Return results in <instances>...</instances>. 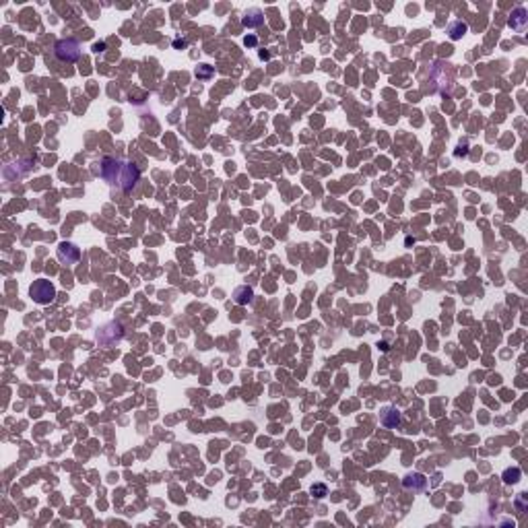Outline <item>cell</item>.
I'll return each instance as SVG.
<instances>
[{"instance_id":"277c9868","label":"cell","mask_w":528,"mask_h":528,"mask_svg":"<svg viewBox=\"0 0 528 528\" xmlns=\"http://www.w3.org/2000/svg\"><path fill=\"white\" fill-rule=\"evenodd\" d=\"M79 256H81V252H79V248L75 244H66V242L60 244V248H58V258L64 264H75L79 260Z\"/></svg>"},{"instance_id":"8992f818","label":"cell","mask_w":528,"mask_h":528,"mask_svg":"<svg viewBox=\"0 0 528 528\" xmlns=\"http://www.w3.org/2000/svg\"><path fill=\"white\" fill-rule=\"evenodd\" d=\"M264 23V17L258 9H250L246 15H244V19H242V25L244 27H258Z\"/></svg>"},{"instance_id":"3957f363","label":"cell","mask_w":528,"mask_h":528,"mask_svg":"<svg viewBox=\"0 0 528 528\" xmlns=\"http://www.w3.org/2000/svg\"><path fill=\"white\" fill-rule=\"evenodd\" d=\"M54 54H56V58L62 60V62H75V60L81 56V46H79L77 40L66 38V40L56 42V46H54Z\"/></svg>"},{"instance_id":"9c48e42d","label":"cell","mask_w":528,"mask_h":528,"mask_svg":"<svg viewBox=\"0 0 528 528\" xmlns=\"http://www.w3.org/2000/svg\"><path fill=\"white\" fill-rule=\"evenodd\" d=\"M450 31H452V40H458V38H460L462 33L466 31V25H464V23H454Z\"/></svg>"},{"instance_id":"30bf717a","label":"cell","mask_w":528,"mask_h":528,"mask_svg":"<svg viewBox=\"0 0 528 528\" xmlns=\"http://www.w3.org/2000/svg\"><path fill=\"white\" fill-rule=\"evenodd\" d=\"M312 493H316V497H324L326 495V487L324 485H314L312 487Z\"/></svg>"},{"instance_id":"5b68a950","label":"cell","mask_w":528,"mask_h":528,"mask_svg":"<svg viewBox=\"0 0 528 528\" xmlns=\"http://www.w3.org/2000/svg\"><path fill=\"white\" fill-rule=\"evenodd\" d=\"M380 421H382L384 427H398L402 419H400V413L396 411V408L386 406L382 411V415H380Z\"/></svg>"},{"instance_id":"8fae6325","label":"cell","mask_w":528,"mask_h":528,"mask_svg":"<svg viewBox=\"0 0 528 528\" xmlns=\"http://www.w3.org/2000/svg\"><path fill=\"white\" fill-rule=\"evenodd\" d=\"M93 50H95V52H104V50H106V44H104V42H101V44H95Z\"/></svg>"},{"instance_id":"52a82bcc","label":"cell","mask_w":528,"mask_h":528,"mask_svg":"<svg viewBox=\"0 0 528 528\" xmlns=\"http://www.w3.org/2000/svg\"><path fill=\"white\" fill-rule=\"evenodd\" d=\"M404 487L406 489H423L425 485H427V479H425L423 474H419V472H415V474H408V476H404Z\"/></svg>"},{"instance_id":"7a4b0ae2","label":"cell","mask_w":528,"mask_h":528,"mask_svg":"<svg viewBox=\"0 0 528 528\" xmlns=\"http://www.w3.org/2000/svg\"><path fill=\"white\" fill-rule=\"evenodd\" d=\"M29 295L33 297L36 303L48 305V303H52L54 297H56V287L50 281H46V279H38V281H33V285L29 287Z\"/></svg>"},{"instance_id":"6da1fadb","label":"cell","mask_w":528,"mask_h":528,"mask_svg":"<svg viewBox=\"0 0 528 528\" xmlns=\"http://www.w3.org/2000/svg\"><path fill=\"white\" fill-rule=\"evenodd\" d=\"M99 176L104 178L110 186H116L122 192H132L136 184L141 180V169L130 161L104 157L99 163Z\"/></svg>"},{"instance_id":"ba28073f","label":"cell","mask_w":528,"mask_h":528,"mask_svg":"<svg viewBox=\"0 0 528 528\" xmlns=\"http://www.w3.org/2000/svg\"><path fill=\"white\" fill-rule=\"evenodd\" d=\"M235 301L237 303H248V301H252V289H248V287L235 289Z\"/></svg>"},{"instance_id":"7c38bea8","label":"cell","mask_w":528,"mask_h":528,"mask_svg":"<svg viewBox=\"0 0 528 528\" xmlns=\"http://www.w3.org/2000/svg\"><path fill=\"white\" fill-rule=\"evenodd\" d=\"M176 46H182V48H186V42H184V40H182V42H180V40H176Z\"/></svg>"}]
</instances>
